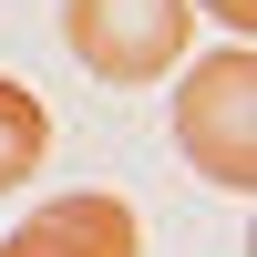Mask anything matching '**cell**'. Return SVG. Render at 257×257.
Masks as SVG:
<instances>
[{"instance_id": "cell-1", "label": "cell", "mask_w": 257, "mask_h": 257, "mask_svg": "<svg viewBox=\"0 0 257 257\" xmlns=\"http://www.w3.org/2000/svg\"><path fill=\"white\" fill-rule=\"evenodd\" d=\"M175 144H185V165H196L206 185H226V196L257 185V52L247 41L206 52L196 72L175 82Z\"/></svg>"}, {"instance_id": "cell-2", "label": "cell", "mask_w": 257, "mask_h": 257, "mask_svg": "<svg viewBox=\"0 0 257 257\" xmlns=\"http://www.w3.org/2000/svg\"><path fill=\"white\" fill-rule=\"evenodd\" d=\"M196 0H62V41L93 82H155L185 52Z\"/></svg>"}, {"instance_id": "cell-3", "label": "cell", "mask_w": 257, "mask_h": 257, "mask_svg": "<svg viewBox=\"0 0 257 257\" xmlns=\"http://www.w3.org/2000/svg\"><path fill=\"white\" fill-rule=\"evenodd\" d=\"M0 257H144V226L123 196H103V185H82V196H52L41 216H21Z\"/></svg>"}, {"instance_id": "cell-4", "label": "cell", "mask_w": 257, "mask_h": 257, "mask_svg": "<svg viewBox=\"0 0 257 257\" xmlns=\"http://www.w3.org/2000/svg\"><path fill=\"white\" fill-rule=\"evenodd\" d=\"M41 144H52V113H41V93L0 72V196H11V185H31Z\"/></svg>"}, {"instance_id": "cell-5", "label": "cell", "mask_w": 257, "mask_h": 257, "mask_svg": "<svg viewBox=\"0 0 257 257\" xmlns=\"http://www.w3.org/2000/svg\"><path fill=\"white\" fill-rule=\"evenodd\" d=\"M206 11L226 21V41H247V21H257V0H206Z\"/></svg>"}]
</instances>
